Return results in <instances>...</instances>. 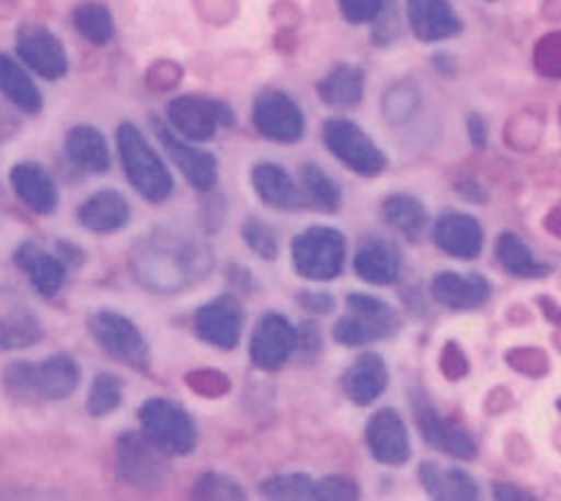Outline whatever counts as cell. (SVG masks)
<instances>
[{"instance_id":"cell-1","label":"cell","mask_w":561,"mask_h":501,"mask_svg":"<svg viewBox=\"0 0 561 501\" xmlns=\"http://www.w3.org/2000/svg\"><path fill=\"white\" fill-rule=\"evenodd\" d=\"M80 384V367L71 356L55 354L42 365H11L5 371V389L20 400H64Z\"/></svg>"},{"instance_id":"cell-2","label":"cell","mask_w":561,"mask_h":501,"mask_svg":"<svg viewBox=\"0 0 561 501\" xmlns=\"http://www.w3.org/2000/svg\"><path fill=\"white\" fill-rule=\"evenodd\" d=\"M118 153L126 179L146 201L162 203L173 192V175H170L168 164L157 157V151L148 146L135 124L118 126Z\"/></svg>"},{"instance_id":"cell-3","label":"cell","mask_w":561,"mask_h":501,"mask_svg":"<svg viewBox=\"0 0 561 501\" xmlns=\"http://www.w3.org/2000/svg\"><path fill=\"white\" fill-rule=\"evenodd\" d=\"M294 266L301 277L316 280V283L334 280L345 266L343 234L323 225L307 228L294 239Z\"/></svg>"},{"instance_id":"cell-4","label":"cell","mask_w":561,"mask_h":501,"mask_svg":"<svg viewBox=\"0 0 561 501\" xmlns=\"http://www.w3.org/2000/svg\"><path fill=\"white\" fill-rule=\"evenodd\" d=\"M348 310L351 316L340 318L334 323L332 334L340 345H365L373 340L389 338L398 332L400 318L387 301L376 299L367 294H351L348 296Z\"/></svg>"},{"instance_id":"cell-5","label":"cell","mask_w":561,"mask_h":501,"mask_svg":"<svg viewBox=\"0 0 561 501\" xmlns=\"http://www.w3.org/2000/svg\"><path fill=\"white\" fill-rule=\"evenodd\" d=\"M140 422L146 436L168 455H186L195 449V422L181 403L164 398L146 400L140 409Z\"/></svg>"},{"instance_id":"cell-6","label":"cell","mask_w":561,"mask_h":501,"mask_svg":"<svg viewBox=\"0 0 561 501\" xmlns=\"http://www.w3.org/2000/svg\"><path fill=\"white\" fill-rule=\"evenodd\" d=\"M323 143L329 151L359 175H378L387 168L381 148L348 118H329L323 124Z\"/></svg>"},{"instance_id":"cell-7","label":"cell","mask_w":561,"mask_h":501,"mask_svg":"<svg viewBox=\"0 0 561 501\" xmlns=\"http://www.w3.org/2000/svg\"><path fill=\"white\" fill-rule=\"evenodd\" d=\"M168 118L170 126L192 143L211 140L222 126L233 124V113H230L228 104L217 102V99L192 96V93L168 104Z\"/></svg>"},{"instance_id":"cell-8","label":"cell","mask_w":561,"mask_h":501,"mask_svg":"<svg viewBox=\"0 0 561 501\" xmlns=\"http://www.w3.org/2000/svg\"><path fill=\"white\" fill-rule=\"evenodd\" d=\"M91 334L110 356H115L124 365L137 367V371H142L148 365V345L142 340L140 329L129 318L121 316V312H96L91 318Z\"/></svg>"},{"instance_id":"cell-9","label":"cell","mask_w":561,"mask_h":501,"mask_svg":"<svg viewBox=\"0 0 561 501\" xmlns=\"http://www.w3.org/2000/svg\"><path fill=\"white\" fill-rule=\"evenodd\" d=\"M252 121L268 140L296 143L305 135V115L285 91H263L252 107Z\"/></svg>"},{"instance_id":"cell-10","label":"cell","mask_w":561,"mask_h":501,"mask_svg":"<svg viewBox=\"0 0 561 501\" xmlns=\"http://www.w3.org/2000/svg\"><path fill=\"white\" fill-rule=\"evenodd\" d=\"M164 449H159L142 433H126L118 439V471L126 482L137 488H157L162 482L168 464Z\"/></svg>"},{"instance_id":"cell-11","label":"cell","mask_w":561,"mask_h":501,"mask_svg":"<svg viewBox=\"0 0 561 501\" xmlns=\"http://www.w3.org/2000/svg\"><path fill=\"white\" fill-rule=\"evenodd\" d=\"M244 327V307L236 296H219L195 312V332L203 343L217 349H236Z\"/></svg>"},{"instance_id":"cell-12","label":"cell","mask_w":561,"mask_h":501,"mask_svg":"<svg viewBox=\"0 0 561 501\" xmlns=\"http://www.w3.org/2000/svg\"><path fill=\"white\" fill-rule=\"evenodd\" d=\"M299 345L294 323L279 312H266L252 334V362L261 371H279Z\"/></svg>"},{"instance_id":"cell-13","label":"cell","mask_w":561,"mask_h":501,"mask_svg":"<svg viewBox=\"0 0 561 501\" xmlns=\"http://www.w3.org/2000/svg\"><path fill=\"white\" fill-rule=\"evenodd\" d=\"M16 55L44 80H58L69 69L66 49L53 31L42 25H25L16 33Z\"/></svg>"},{"instance_id":"cell-14","label":"cell","mask_w":561,"mask_h":501,"mask_svg":"<svg viewBox=\"0 0 561 501\" xmlns=\"http://www.w3.org/2000/svg\"><path fill=\"white\" fill-rule=\"evenodd\" d=\"M367 447L383 466H403L411 458L409 431L398 411L381 409L367 422Z\"/></svg>"},{"instance_id":"cell-15","label":"cell","mask_w":561,"mask_h":501,"mask_svg":"<svg viewBox=\"0 0 561 501\" xmlns=\"http://www.w3.org/2000/svg\"><path fill=\"white\" fill-rule=\"evenodd\" d=\"M153 129H157L159 143L164 146V151L173 157V164H179V170L184 173V179L190 181L195 190H211L217 184V159L208 151H201L195 146H186L181 137H175L168 126L159 118H153Z\"/></svg>"},{"instance_id":"cell-16","label":"cell","mask_w":561,"mask_h":501,"mask_svg":"<svg viewBox=\"0 0 561 501\" xmlns=\"http://www.w3.org/2000/svg\"><path fill=\"white\" fill-rule=\"evenodd\" d=\"M409 22L422 42H444L463 31L458 11L449 0H409Z\"/></svg>"},{"instance_id":"cell-17","label":"cell","mask_w":561,"mask_h":501,"mask_svg":"<svg viewBox=\"0 0 561 501\" xmlns=\"http://www.w3.org/2000/svg\"><path fill=\"white\" fill-rule=\"evenodd\" d=\"M433 299L442 301L449 310H474V307L485 305L491 296V283L480 274H458V272H442L433 277L431 283Z\"/></svg>"},{"instance_id":"cell-18","label":"cell","mask_w":561,"mask_h":501,"mask_svg":"<svg viewBox=\"0 0 561 501\" xmlns=\"http://www.w3.org/2000/svg\"><path fill=\"white\" fill-rule=\"evenodd\" d=\"M416 422H420V431L422 436L427 439V444L438 447L442 453L460 460H471L477 455L474 439H471L463 428H458L455 422L436 414V409H431L427 403L416 406Z\"/></svg>"},{"instance_id":"cell-19","label":"cell","mask_w":561,"mask_h":501,"mask_svg":"<svg viewBox=\"0 0 561 501\" xmlns=\"http://www.w3.org/2000/svg\"><path fill=\"white\" fill-rule=\"evenodd\" d=\"M433 239L447 255L471 261L480 255L485 236H482V225L469 214H444L436 223Z\"/></svg>"},{"instance_id":"cell-20","label":"cell","mask_w":561,"mask_h":501,"mask_svg":"<svg viewBox=\"0 0 561 501\" xmlns=\"http://www.w3.org/2000/svg\"><path fill=\"white\" fill-rule=\"evenodd\" d=\"M11 186L20 195V201L36 214H53L58 206V190L55 181L44 168L33 162H20L11 168Z\"/></svg>"},{"instance_id":"cell-21","label":"cell","mask_w":561,"mask_h":501,"mask_svg":"<svg viewBox=\"0 0 561 501\" xmlns=\"http://www.w3.org/2000/svg\"><path fill=\"white\" fill-rule=\"evenodd\" d=\"M387 378L389 373L381 356L365 354L345 371L343 392L348 395V400H354L356 406H370L373 400H378L383 395Z\"/></svg>"},{"instance_id":"cell-22","label":"cell","mask_w":561,"mask_h":501,"mask_svg":"<svg viewBox=\"0 0 561 501\" xmlns=\"http://www.w3.org/2000/svg\"><path fill=\"white\" fill-rule=\"evenodd\" d=\"M400 252L398 247L383 239H370L359 247L354 258V269L365 283L370 285H392L400 277Z\"/></svg>"},{"instance_id":"cell-23","label":"cell","mask_w":561,"mask_h":501,"mask_svg":"<svg viewBox=\"0 0 561 501\" xmlns=\"http://www.w3.org/2000/svg\"><path fill=\"white\" fill-rule=\"evenodd\" d=\"M80 223L93 234H115L129 223V203L121 192L102 190L82 203Z\"/></svg>"},{"instance_id":"cell-24","label":"cell","mask_w":561,"mask_h":501,"mask_svg":"<svg viewBox=\"0 0 561 501\" xmlns=\"http://www.w3.org/2000/svg\"><path fill=\"white\" fill-rule=\"evenodd\" d=\"M16 266L31 277V283L36 285L38 294L55 296L60 291L66 280V266L55 255L44 252L38 244H22L16 250Z\"/></svg>"},{"instance_id":"cell-25","label":"cell","mask_w":561,"mask_h":501,"mask_svg":"<svg viewBox=\"0 0 561 501\" xmlns=\"http://www.w3.org/2000/svg\"><path fill=\"white\" fill-rule=\"evenodd\" d=\"M420 480L433 501H480V488L466 471L422 464Z\"/></svg>"},{"instance_id":"cell-26","label":"cell","mask_w":561,"mask_h":501,"mask_svg":"<svg viewBox=\"0 0 561 501\" xmlns=\"http://www.w3.org/2000/svg\"><path fill=\"white\" fill-rule=\"evenodd\" d=\"M252 184H255L257 197H261L266 206L279 208V212H294V208L301 203L299 190H296L290 175L285 173L279 164H272V162L255 164V170H252Z\"/></svg>"},{"instance_id":"cell-27","label":"cell","mask_w":561,"mask_h":501,"mask_svg":"<svg viewBox=\"0 0 561 501\" xmlns=\"http://www.w3.org/2000/svg\"><path fill=\"white\" fill-rule=\"evenodd\" d=\"M66 153L71 162L88 173H104L110 168V151L102 132L93 126H75L66 135Z\"/></svg>"},{"instance_id":"cell-28","label":"cell","mask_w":561,"mask_h":501,"mask_svg":"<svg viewBox=\"0 0 561 501\" xmlns=\"http://www.w3.org/2000/svg\"><path fill=\"white\" fill-rule=\"evenodd\" d=\"M365 93V75L356 66H337L318 82V96L329 107H354Z\"/></svg>"},{"instance_id":"cell-29","label":"cell","mask_w":561,"mask_h":501,"mask_svg":"<svg viewBox=\"0 0 561 501\" xmlns=\"http://www.w3.org/2000/svg\"><path fill=\"white\" fill-rule=\"evenodd\" d=\"M0 93L20 110H25V113H38L42 110V93L33 86L27 71L3 53H0Z\"/></svg>"},{"instance_id":"cell-30","label":"cell","mask_w":561,"mask_h":501,"mask_svg":"<svg viewBox=\"0 0 561 501\" xmlns=\"http://www.w3.org/2000/svg\"><path fill=\"white\" fill-rule=\"evenodd\" d=\"M496 255L499 263H502L510 274H515V277H548V274H551V266L537 261L531 247L515 234L499 236Z\"/></svg>"},{"instance_id":"cell-31","label":"cell","mask_w":561,"mask_h":501,"mask_svg":"<svg viewBox=\"0 0 561 501\" xmlns=\"http://www.w3.org/2000/svg\"><path fill=\"white\" fill-rule=\"evenodd\" d=\"M381 214L394 230L411 236V239H416L427 225L425 206L411 195H389L387 201H383Z\"/></svg>"},{"instance_id":"cell-32","label":"cell","mask_w":561,"mask_h":501,"mask_svg":"<svg viewBox=\"0 0 561 501\" xmlns=\"http://www.w3.org/2000/svg\"><path fill=\"white\" fill-rule=\"evenodd\" d=\"M75 27L93 44H107L115 36V22L107 5L82 3L75 9Z\"/></svg>"},{"instance_id":"cell-33","label":"cell","mask_w":561,"mask_h":501,"mask_svg":"<svg viewBox=\"0 0 561 501\" xmlns=\"http://www.w3.org/2000/svg\"><path fill=\"white\" fill-rule=\"evenodd\" d=\"M42 338V327L31 312H14V316L0 318V349L14 351L27 349Z\"/></svg>"},{"instance_id":"cell-34","label":"cell","mask_w":561,"mask_h":501,"mask_svg":"<svg viewBox=\"0 0 561 501\" xmlns=\"http://www.w3.org/2000/svg\"><path fill=\"white\" fill-rule=\"evenodd\" d=\"M301 184H305V192L310 195V201L316 206H321L323 212H337L340 208V186L323 173L318 164L307 162L301 168Z\"/></svg>"},{"instance_id":"cell-35","label":"cell","mask_w":561,"mask_h":501,"mask_svg":"<svg viewBox=\"0 0 561 501\" xmlns=\"http://www.w3.org/2000/svg\"><path fill=\"white\" fill-rule=\"evenodd\" d=\"M192 501H247L244 488L230 477L208 471L192 488Z\"/></svg>"},{"instance_id":"cell-36","label":"cell","mask_w":561,"mask_h":501,"mask_svg":"<svg viewBox=\"0 0 561 501\" xmlns=\"http://www.w3.org/2000/svg\"><path fill=\"white\" fill-rule=\"evenodd\" d=\"M263 497L268 501H307L312 499V480L307 475H279L261 486Z\"/></svg>"},{"instance_id":"cell-37","label":"cell","mask_w":561,"mask_h":501,"mask_svg":"<svg viewBox=\"0 0 561 501\" xmlns=\"http://www.w3.org/2000/svg\"><path fill=\"white\" fill-rule=\"evenodd\" d=\"M121 395H124V389H121L118 378L113 373H102V376L93 378L91 395H88V411L93 417L113 414L121 406Z\"/></svg>"},{"instance_id":"cell-38","label":"cell","mask_w":561,"mask_h":501,"mask_svg":"<svg viewBox=\"0 0 561 501\" xmlns=\"http://www.w3.org/2000/svg\"><path fill=\"white\" fill-rule=\"evenodd\" d=\"M186 387L201 398H225L230 392V378L219 371L186 373Z\"/></svg>"},{"instance_id":"cell-39","label":"cell","mask_w":561,"mask_h":501,"mask_svg":"<svg viewBox=\"0 0 561 501\" xmlns=\"http://www.w3.org/2000/svg\"><path fill=\"white\" fill-rule=\"evenodd\" d=\"M244 241L250 244V250L255 252V255L266 258V261H274L277 258V239H274L272 228H268L266 223H261V219L250 217L244 223Z\"/></svg>"},{"instance_id":"cell-40","label":"cell","mask_w":561,"mask_h":501,"mask_svg":"<svg viewBox=\"0 0 561 501\" xmlns=\"http://www.w3.org/2000/svg\"><path fill=\"white\" fill-rule=\"evenodd\" d=\"M312 499L316 501H359V488H356L354 480L348 477L332 475L327 480H321L312 491Z\"/></svg>"},{"instance_id":"cell-41","label":"cell","mask_w":561,"mask_h":501,"mask_svg":"<svg viewBox=\"0 0 561 501\" xmlns=\"http://www.w3.org/2000/svg\"><path fill=\"white\" fill-rule=\"evenodd\" d=\"M507 362L513 371L531 378H540L548 373V356L540 349H513L507 351Z\"/></svg>"},{"instance_id":"cell-42","label":"cell","mask_w":561,"mask_h":501,"mask_svg":"<svg viewBox=\"0 0 561 501\" xmlns=\"http://www.w3.org/2000/svg\"><path fill=\"white\" fill-rule=\"evenodd\" d=\"M416 107V91L409 86H394L383 99V113L389 121H405Z\"/></svg>"},{"instance_id":"cell-43","label":"cell","mask_w":561,"mask_h":501,"mask_svg":"<svg viewBox=\"0 0 561 501\" xmlns=\"http://www.w3.org/2000/svg\"><path fill=\"white\" fill-rule=\"evenodd\" d=\"M535 64L546 77H561V33H551L537 44Z\"/></svg>"},{"instance_id":"cell-44","label":"cell","mask_w":561,"mask_h":501,"mask_svg":"<svg viewBox=\"0 0 561 501\" xmlns=\"http://www.w3.org/2000/svg\"><path fill=\"white\" fill-rule=\"evenodd\" d=\"M340 11L354 25H365V22H376L383 14L387 0H337Z\"/></svg>"},{"instance_id":"cell-45","label":"cell","mask_w":561,"mask_h":501,"mask_svg":"<svg viewBox=\"0 0 561 501\" xmlns=\"http://www.w3.org/2000/svg\"><path fill=\"white\" fill-rule=\"evenodd\" d=\"M438 367H442L444 378L460 382V378L469 376V356L463 354L458 343H447L442 349V356H438Z\"/></svg>"},{"instance_id":"cell-46","label":"cell","mask_w":561,"mask_h":501,"mask_svg":"<svg viewBox=\"0 0 561 501\" xmlns=\"http://www.w3.org/2000/svg\"><path fill=\"white\" fill-rule=\"evenodd\" d=\"M299 305L305 307V310L323 316V312H332L334 299L329 294H312V291H301V294H299Z\"/></svg>"},{"instance_id":"cell-47","label":"cell","mask_w":561,"mask_h":501,"mask_svg":"<svg viewBox=\"0 0 561 501\" xmlns=\"http://www.w3.org/2000/svg\"><path fill=\"white\" fill-rule=\"evenodd\" d=\"M493 501H537L531 493L520 491V488L515 486H507V482H499V486H493Z\"/></svg>"},{"instance_id":"cell-48","label":"cell","mask_w":561,"mask_h":501,"mask_svg":"<svg viewBox=\"0 0 561 501\" xmlns=\"http://www.w3.org/2000/svg\"><path fill=\"white\" fill-rule=\"evenodd\" d=\"M469 135H471V143H474V146L482 148L488 143L485 121H482L480 115H469Z\"/></svg>"},{"instance_id":"cell-49","label":"cell","mask_w":561,"mask_h":501,"mask_svg":"<svg viewBox=\"0 0 561 501\" xmlns=\"http://www.w3.org/2000/svg\"><path fill=\"white\" fill-rule=\"evenodd\" d=\"M546 228L551 230L553 236H559V239H561V203L546 217Z\"/></svg>"},{"instance_id":"cell-50","label":"cell","mask_w":561,"mask_h":501,"mask_svg":"<svg viewBox=\"0 0 561 501\" xmlns=\"http://www.w3.org/2000/svg\"><path fill=\"white\" fill-rule=\"evenodd\" d=\"M58 250L64 252V255L69 258L71 263H82V252H80V247H71L69 241H58Z\"/></svg>"},{"instance_id":"cell-51","label":"cell","mask_w":561,"mask_h":501,"mask_svg":"<svg viewBox=\"0 0 561 501\" xmlns=\"http://www.w3.org/2000/svg\"><path fill=\"white\" fill-rule=\"evenodd\" d=\"M540 305H542V310H548V316H551V321H559V323H561V312L557 310V307H553L551 299H542Z\"/></svg>"},{"instance_id":"cell-52","label":"cell","mask_w":561,"mask_h":501,"mask_svg":"<svg viewBox=\"0 0 561 501\" xmlns=\"http://www.w3.org/2000/svg\"><path fill=\"white\" fill-rule=\"evenodd\" d=\"M559 411H561V400H559Z\"/></svg>"}]
</instances>
